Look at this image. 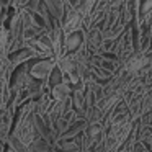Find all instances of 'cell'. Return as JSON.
Returning <instances> with one entry per match:
<instances>
[{"label":"cell","mask_w":152,"mask_h":152,"mask_svg":"<svg viewBox=\"0 0 152 152\" xmlns=\"http://www.w3.org/2000/svg\"><path fill=\"white\" fill-rule=\"evenodd\" d=\"M0 7H2V8H8V7H10V0H0Z\"/></svg>","instance_id":"30bf717a"},{"label":"cell","mask_w":152,"mask_h":152,"mask_svg":"<svg viewBox=\"0 0 152 152\" xmlns=\"http://www.w3.org/2000/svg\"><path fill=\"white\" fill-rule=\"evenodd\" d=\"M59 23H61V28H62L64 36L83 30V18H82V15H80L77 10L64 12V17L61 18Z\"/></svg>","instance_id":"7a4b0ae2"},{"label":"cell","mask_w":152,"mask_h":152,"mask_svg":"<svg viewBox=\"0 0 152 152\" xmlns=\"http://www.w3.org/2000/svg\"><path fill=\"white\" fill-rule=\"evenodd\" d=\"M28 152H33V151H28Z\"/></svg>","instance_id":"7c38bea8"},{"label":"cell","mask_w":152,"mask_h":152,"mask_svg":"<svg viewBox=\"0 0 152 152\" xmlns=\"http://www.w3.org/2000/svg\"><path fill=\"white\" fill-rule=\"evenodd\" d=\"M33 59H34V57H33V54H31V51L28 49V48L18 49V51H15V53H12V54H8V56H7L8 64H10L13 69H17V67L23 66V64L30 62V61H33Z\"/></svg>","instance_id":"277c9868"},{"label":"cell","mask_w":152,"mask_h":152,"mask_svg":"<svg viewBox=\"0 0 152 152\" xmlns=\"http://www.w3.org/2000/svg\"><path fill=\"white\" fill-rule=\"evenodd\" d=\"M83 31L85 30L64 36V54H74L77 49L83 46Z\"/></svg>","instance_id":"3957f363"},{"label":"cell","mask_w":152,"mask_h":152,"mask_svg":"<svg viewBox=\"0 0 152 152\" xmlns=\"http://www.w3.org/2000/svg\"><path fill=\"white\" fill-rule=\"evenodd\" d=\"M49 93H51L53 102H66V100L70 98L72 88H70V85H67V83H59V85L53 87Z\"/></svg>","instance_id":"5b68a950"},{"label":"cell","mask_w":152,"mask_h":152,"mask_svg":"<svg viewBox=\"0 0 152 152\" xmlns=\"http://www.w3.org/2000/svg\"><path fill=\"white\" fill-rule=\"evenodd\" d=\"M2 10H4V8H2V7H0V12H2Z\"/></svg>","instance_id":"8fae6325"},{"label":"cell","mask_w":152,"mask_h":152,"mask_svg":"<svg viewBox=\"0 0 152 152\" xmlns=\"http://www.w3.org/2000/svg\"><path fill=\"white\" fill-rule=\"evenodd\" d=\"M28 151H33V152H53V147L48 144V141H44L43 137L36 139L34 142H31Z\"/></svg>","instance_id":"ba28073f"},{"label":"cell","mask_w":152,"mask_h":152,"mask_svg":"<svg viewBox=\"0 0 152 152\" xmlns=\"http://www.w3.org/2000/svg\"><path fill=\"white\" fill-rule=\"evenodd\" d=\"M95 4H96V0H79V7H77L75 10L79 12V13L82 15V18L85 20V18L92 13Z\"/></svg>","instance_id":"52a82bcc"},{"label":"cell","mask_w":152,"mask_h":152,"mask_svg":"<svg viewBox=\"0 0 152 152\" xmlns=\"http://www.w3.org/2000/svg\"><path fill=\"white\" fill-rule=\"evenodd\" d=\"M28 67V74L30 77L41 82H46L48 77H49L51 70L56 67V59L54 57H48V59H33L30 62H26Z\"/></svg>","instance_id":"6da1fadb"},{"label":"cell","mask_w":152,"mask_h":152,"mask_svg":"<svg viewBox=\"0 0 152 152\" xmlns=\"http://www.w3.org/2000/svg\"><path fill=\"white\" fill-rule=\"evenodd\" d=\"M59 83H62V72H61V70L57 69V66H56L53 70H51L49 77H48V80H46V85L49 87V90H51L53 87L59 85Z\"/></svg>","instance_id":"9c48e42d"},{"label":"cell","mask_w":152,"mask_h":152,"mask_svg":"<svg viewBox=\"0 0 152 152\" xmlns=\"http://www.w3.org/2000/svg\"><path fill=\"white\" fill-rule=\"evenodd\" d=\"M85 126H87L85 119H77V121H74L72 124H70L69 128L59 136V139H64V141H67V139H74L77 134H80V132L85 129Z\"/></svg>","instance_id":"8992f818"}]
</instances>
